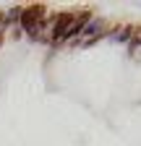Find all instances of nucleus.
Segmentation results:
<instances>
[{
	"label": "nucleus",
	"instance_id": "2",
	"mask_svg": "<svg viewBox=\"0 0 141 146\" xmlns=\"http://www.w3.org/2000/svg\"><path fill=\"white\" fill-rule=\"evenodd\" d=\"M70 24H73V16H70V13H60L55 18V26H52V39L58 42V39H63V36H68Z\"/></svg>",
	"mask_w": 141,
	"mask_h": 146
},
{
	"label": "nucleus",
	"instance_id": "3",
	"mask_svg": "<svg viewBox=\"0 0 141 146\" xmlns=\"http://www.w3.org/2000/svg\"><path fill=\"white\" fill-rule=\"evenodd\" d=\"M97 31H99V21H92L86 26V34H97Z\"/></svg>",
	"mask_w": 141,
	"mask_h": 146
},
{
	"label": "nucleus",
	"instance_id": "4",
	"mask_svg": "<svg viewBox=\"0 0 141 146\" xmlns=\"http://www.w3.org/2000/svg\"><path fill=\"white\" fill-rule=\"evenodd\" d=\"M138 39H141V34H138Z\"/></svg>",
	"mask_w": 141,
	"mask_h": 146
},
{
	"label": "nucleus",
	"instance_id": "1",
	"mask_svg": "<svg viewBox=\"0 0 141 146\" xmlns=\"http://www.w3.org/2000/svg\"><path fill=\"white\" fill-rule=\"evenodd\" d=\"M42 13H45V5H29L21 13V26H26L29 31H34L37 24H39V18H42Z\"/></svg>",
	"mask_w": 141,
	"mask_h": 146
}]
</instances>
